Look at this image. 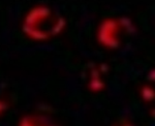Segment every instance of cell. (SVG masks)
I'll list each match as a JSON object with an SVG mask.
<instances>
[{
	"mask_svg": "<svg viewBox=\"0 0 155 126\" xmlns=\"http://www.w3.org/2000/svg\"><path fill=\"white\" fill-rule=\"evenodd\" d=\"M2 110H4V107L3 105H1V103H0V112H1Z\"/></svg>",
	"mask_w": 155,
	"mask_h": 126,
	"instance_id": "obj_1",
	"label": "cell"
}]
</instances>
